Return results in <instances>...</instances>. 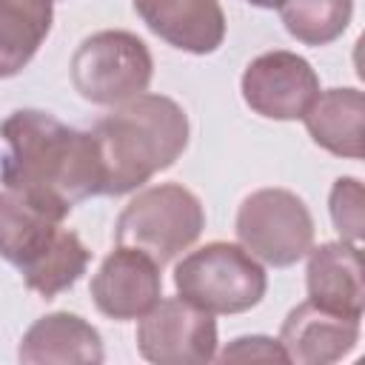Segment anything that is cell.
Instances as JSON below:
<instances>
[{
  "label": "cell",
  "mask_w": 365,
  "mask_h": 365,
  "mask_svg": "<svg viewBox=\"0 0 365 365\" xmlns=\"http://www.w3.org/2000/svg\"><path fill=\"white\" fill-rule=\"evenodd\" d=\"M362 120H365V97L359 88H328L314 97L302 123L311 140L348 160H362Z\"/></svg>",
  "instance_id": "obj_14"
},
{
  "label": "cell",
  "mask_w": 365,
  "mask_h": 365,
  "mask_svg": "<svg viewBox=\"0 0 365 365\" xmlns=\"http://www.w3.org/2000/svg\"><path fill=\"white\" fill-rule=\"evenodd\" d=\"M17 356L29 365H97L103 362V339L83 317L54 311L23 334Z\"/></svg>",
  "instance_id": "obj_13"
},
{
  "label": "cell",
  "mask_w": 365,
  "mask_h": 365,
  "mask_svg": "<svg viewBox=\"0 0 365 365\" xmlns=\"http://www.w3.org/2000/svg\"><path fill=\"white\" fill-rule=\"evenodd\" d=\"M240 88L254 114L268 120H302L319 94V77L305 57L277 48L245 66Z\"/></svg>",
  "instance_id": "obj_8"
},
{
  "label": "cell",
  "mask_w": 365,
  "mask_h": 365,
  "mask_svg": "<svg viewBox=\"0 0 365 365\" xmlns=\"http://www.w3.org/2000/svg\"><path fill=\"white\" fill-rule=\"evenodd\" d=\"M103 163V194L123 197L171 168L188 145L185 111L163 94H137L94 125Z\"/></svg>",
  "instance_id": "obj_2"
},
{
  "label": "cell",
  "mask_w": 365,
  "mask_h": 365,
  "mask_svg": "<svg viewBox=\"0 0 365 365\" xmlns=\"http://www.w3.org/2000/svg\"><path fill=\"white\" fill-rule=\"evenodd\" d=\"M205 211L197 194L180 182H160L143 188L117 217V245L145 251L160 268L200 240Z\"/></svg>",
  "instance_id": "obj_3"
},
{
  "label": "cell",
  "mask_w": 365,
  "mask_h": 365,
  "mask_svg": "<svg viewBox=\"0 0 365 365\" xmlns=\"http://www.w3.org/2000/svg\"><path fill=\"white\" fill-rule=\"evenodd\" d=\"M160 265L140 248L117 245L91 277V299L108 319H140L163 297Z\"/></svg>",
  "instance_id": "obj_9"
},
{
  "label": "cell",
  "mask_w": 365,
  "mask_h": 365,
  "mask_svg": "<svg viewBox=\"0 0 365 365\" xmlns=\"http://www.w3.org/2000/svg\"><path fill=\"white\" fill-rule=\"evenodd\" d=\"M354 0H285L279 17L285 31L305 46H328L348 29Z\"/></svg>",
  "instance_id": "obj_18"
},
{
  "label": "cell",
  "mask_w": 365,
  "mask_h": 365,
  "mask_svg": "<svg viewBox=\"0 0 365 365\" xmlns=\"http://www.w3.org/2000/svg\"><path fill=\"white\" fill-rule=\"evenodd\" d=\"M174 288L208 314H242L259 305L268 277L242 245L208 242L177 262Z\"/></svg>",
  "instance_id": "obj_4"
},
{
  "label": "cell",
  "mask_w": 365,
  "mask_h": 365,
  "mask_svg": "<svg viewBox=\"0 0 365 365\" xmlns=\"http://www.w3.org/2000/svg\"><path fill=\"white\" fill-rule=\"evenodd\" d=\"M60 220L29 205L11 191H0V257L23 271L57 237Z\"/></svg>",
  "instance_id": "obj_16"
},
{
  "label": "cell",
  "mask_w": 365,
  "mask_h": 365,
  "mask_svg": "<svg viewBox=\"0 0 365 365\" xmlns=\"http://www.w3.org/2000/svg\"><path fill=\"white\" fill-rule=\"evenodd\" d=\"M88 259H91V251L83 245V240L74 231L60 228L57 237L48 242V248L34 262H29L20 274L34 294L51 299L60 291L71 288L86 274Z\"/></svg>",
  "instance_id": "obj_17"
},
{
  "label": "cell",
  "mask_w": 365,
  "mask_h": 365,
  "mask_svg": "<svg viewBox=\"0 0 365 365\" xmlns=\"http://www.w3.org/2000/svg\"><path fill=\"white\" fill-rule=\"evenodd\" d=\"M214 359L220 362H248V359H262V362H288L285 351L279 345V339L271 336H237L234 342H228L222 348V354H217Z\"/></svg>",
  "instance_id": "obj_20"
},
{
  "label": "cell",
  "mask_w": 365,
  "mask_h": 365,
  "mask_svg": "<svg viewBox=\"0 0 365 365\" xmlns=\"http://www.w3.org/2000/svg\"><path fill=\"white\" fill-rule=\"evenodd\" d=\"M359 342V317L336 314L311 299L299 302L279 328V345L288 362L328 365L348 356Z\"/></svg>",
  "instance_id": "obj_10"
},
{
  "label": "cell",
  "mask_w": 365,
  "mask_h": 365,
  "mask_svg": "<svg viewBox=\"0 0 365 365\" xmlns=\"http://www.w3.org/2000/svg\"><path fill=\"white\" fill-rule=\"evenodd\" d=\"M245 3H251V6H259V9H279L285 0H245Z\"/></svg>",
  "instance_id": "obj_21"
},
{
  "label": "cell",
  "mask_w": 365,
  "mask_h": 365,
  "mask_svg": "<svg viewBox=\"0 0 365 365\" xmlns=\"http://www.w3.org/2000/svg\"><path fill=\"white\" fill-rule=\"evenodd\" d=\"M305 285L308 299L331 308L336 314L359 317L365 308V285H362V259L359 245L354 242H322L308 248Z\"/></svg>",
  "instance_id": "obj_12"
},
{
  "label": "cell",
  "mask_w": 365,
  "mask_h": 365,
  "mask_svg": "<svg viewBox=\"0 0 365 365\" xmlns=\"http://www.w3.org/2000/svg\"><path fill=\"white\" fill-rule=\"evenodd\" d=\"M0 137L6 191L43 214L63 220L74 205L103 194V163L91 131L71 128L40 108H20L0 123Z\"/></svg>",
  "instance_id": "obj_1"
},
{
  "label": "cell",
  "mask_w": 365,
  "mask_h": 365,
  "mask_svg": "<svg viewBox=\"0 0 365 365\" xmlns=\"http://www.w3.org/2000/svg\"><path fill=\"white\" fill-rule=\"evenodd\" d=\"M234 231L251 257L274 268L299 262L314 245V217L288 188H259L248 194L237 211Z\"/></svg>",
  "instance_id": "obj_6"
},
{
  "label": "cell",
  "mask_w": 365,
  "mask_h": 365,
  "mask_svg": "<svg viewBox=\"0 0 365 365\" xmlns=\"http://www.w3.org/2000/svg\"><path fill=\"white\" fill-rule=\"evenodd\" d=\"M362 182L356 177H339L331 188V200H328V208H331V220H334V228L339 231V237L345 242H354L359 245L362 240Z\"/></svg>",
  "instance_id": "obj_19"
},
{
  "label": "cell",
  "mask_w": 365,
  "mask_h": 365,
  "mask_svg": "<svg viewBox=\"0 0 365 365\" xmlns=\"http://www.w3.org/2000/svg\"><path fill=\"white\" fill-rule=\"evenodd\" d=\"M140 20L168 46L188 54H211L225 40L220 0H131Z\"/></svg>",
  "instance_id": "obj_11"
},
{
  "label": "cell",
  "mask_w": 365,
  "mask_h": 365,
  "mask_svg": "<svg viewBox=\"0 0 365 365\" xmlns=\"http://www.w3.org/2000/svg\"><path fill=\"white\" fill-rule=\"evenodd\" d=\"M137 351L157 365H205L217 356L214 314L182 297L160 299L140 317Z\"/></svg>",
  "instance_id": "obj_7"
},
{
  "label": "cell",
  "mask_w": 365,
  "mask_h": 365,
  "mask_svg": "<svg viewBox=\"0 0 365 365\" xmlns=\"http://www.w3.org/2000/svg\"><path fill=\"white\" fill-rule=\"evenodd\" d=\"M71 86L94 106H120L143 94L154 74L148 46L123 29L86 37L71 54Z\"/></svg>",
  "instance_id": "obj_5"
},
{
  "label": "cell",
  "mask_w": 365,
  "mask_h": 365,
  "mask_svg": "<svg viewBox=\"0 0 365 365\" xmlns=\"http://www.w3.org/2000/svg\"><path fill=\"white\" fill-rule=\"evenodd\" d=\"M54 0H0V80L20 74L51 31Z\"/></svg>",
  "instance_id": "obj_15"
}]
</instances>
